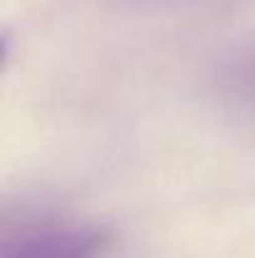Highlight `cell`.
I'll return each mask as SVG.
<instances>
[{
  "label": "cell",
  "instance_id": "obj_1",
  "mask_svg": "<svg viewBox=\"0 0 255 258\" xmlns=\"http://www.w3.org/2000/svg\"><path fill=\"white\" fill-rule=\"evenodd\" d=\"M110 233L78 221H33L3 238L0 258H100Z\"/></svg>",
  "mask_w": 255,
  "mask_h": 258
}]
</instances>
